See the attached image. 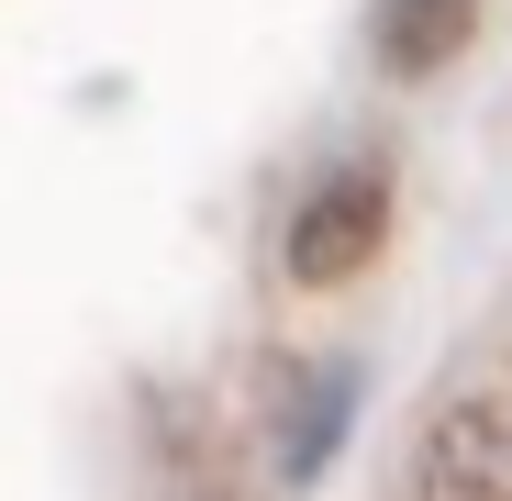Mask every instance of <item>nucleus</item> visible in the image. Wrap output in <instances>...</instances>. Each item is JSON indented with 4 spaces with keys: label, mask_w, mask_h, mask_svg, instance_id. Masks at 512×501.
Wrapping results in <instances>:
<instances>
[{
    "label": "nucleus",
    "mask_w": 512,
    "mask_h": 501,
    "mask_svg": "<svg viewBox=\"0 0 512 501\" xmlns=\"http://www.w3.org/2000/svg\"><path fill=\"white\" fill-rule=\"evenodd\" d=\"M412 501H512V390H468L412 435Z\"/></svg>",
    "instance_id": "1"
},
{
    "label": "nucleus",
    "mask_w": 512,
    "mask_h": 501,
    "mask_svg": "<svg viewBox=\"0 0 512 501\" xmlns=\"http://www.w3.org/2000/svg\"><path fill=\"white\" fill-rule=\"evenodd\" d=\"M379 234H390V190H379V167H334V179L290 212L279 268H290L301 290H346V279L379 257Z\"/></svg>",
    "instance_id": "2"
},
{
    "label": "nucleus",
    "mask_w": 512,
    "mask_h": 501,
    "mask_svg": "<svg viewBox=\"0 0 512 501\" xmlns=\"http://www.w3.org/2000/svg\"><path fill=\"white\" fill-rule=\"evenodd\" d=\"M368 34H379V67H390V78H435V67L479 34V0H379Z\"/></svg>",
    "instance_id": "3"
}]
</instances>
